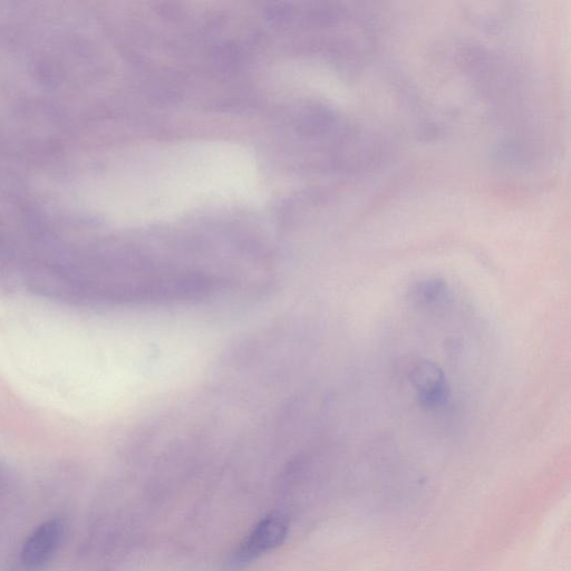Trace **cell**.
<instances>
[{
    "label": "cell",
    "mask_w": 571,
    "mask_h": 571,
    "mask_svg": "<svg viewBox=\"0 0 571 571\" xmlns=\"http://www.w3.org/2000/svg\"><path fill=\"white\" fill-rule=\"evenodd\" d=\"M287 532V522L282 515L272 514L265 517L232 553L228 561L229 569L244 568L276 549L283 544Z\"/></svg>",
    "instance_id": "obj_1"
},
{
    "label": "cell",
    "mask_w": 571,
    "mask_h": 571,
    "mask_svg": "<svg viewBox=\"0 0 571 571\" xmlns=\"http://www.w3.org/2000/svg\"><path fill=\"white\" fill-rule=\"evenodd\" d=\"M64 536L61 519L52 518L36 527L25 541L22 549V563L28 570L43 568L60 548Z\"/></svg>",
    "instance_id": "obj_2"
}]
</instances>
